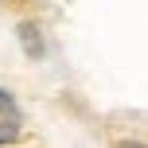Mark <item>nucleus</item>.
<instances>
[{"mask_svg": "<svg viewBox=\"0 0 148 148\" xmlns=\"http://www.w3.org/2000/svg\"><path fill=\"white\" fill-rule=\"evenodd\" d=\"M23 136V113L16 105V97L8 90H0V148L4 144H16Z\"/></svg>", "mask_w": 148, "mask_h": 148, "instance_id": "obj_1", "label": "nucleus"}, {"mask_svg": "<svg viewBox=\"0 0 148 148\" xmlns=\"http://www.w3.org/2000/svg\"><path fill=\"white\" fill-rule=\"evenodd\" d=\"M20 39H23V51H27L31 59H39V55H43V39H39V27L23 23V27H20Z\"/></svg>", "mask_w": 148, "mask_h": 148, "instance_id": "obj_2", "label": "nucleus"}]
</instances>
